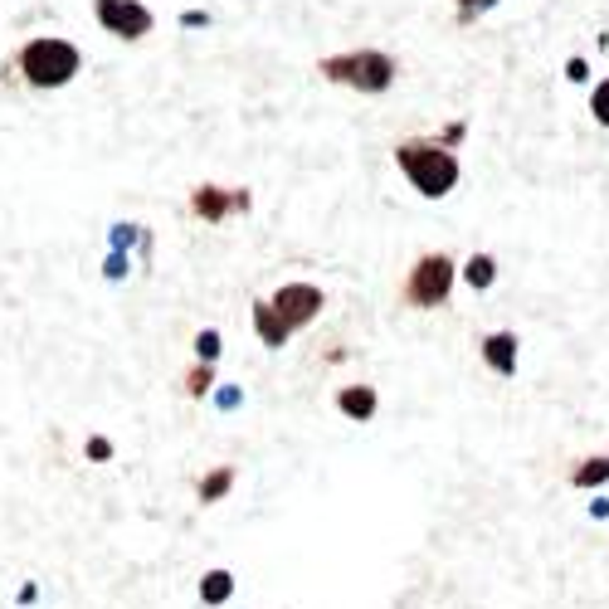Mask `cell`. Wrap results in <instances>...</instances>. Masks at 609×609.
I'll list each match as a JSON object with an SVG mask.
<instances>
[{"mask_svg":"<svg viewBox=\"0 0 609 609\" xmlns=\"http://www.w3.org/2000/svg\"><path fill=\"white\" fill-rule=\"evenodd\" d=\"M395 161H400L405 181H410L419 195H429V200H444V195L458 186V176H463L458 156L449 152V147H439V142H400V147H395Z\"/></svg>","mask_w":609,"mask_h":609,"instance_id":"obj_1","label":"cell"},{"mask_svg":"<svg viewBox=\"0 0 609 609\" xmlns=\"http://www.w3.org/2000/svg\"><path fill=\"white\" fill-rule=\"evenodd\" d=\"M78 69H83V54H78V44L69 39H30L25 49H20V74L30 88H64V83H74Z\"/></svg>","mask_w":609,"mask_h":609,"instance_id":"obj_2","label":"cell"},{"mask_svg":"<svg viewBox=\"0 0 609 609\" xmlns=\"http://www.w3.org/2000/svg\"><path fill=\"white\" fill-rule=\"evenodd\" d=\"M327 83H351L356 93H385L395 83V59L376 54V49H351V54H332L317 64Z\"/></svg>","mask_w":609,"mask_h":609,"instance_id":"obj_3","label":"cell"},{"mask_svg":"<svg viewBox=\"0 0 609 609\" xmlns=\"http://www.w3.org/2000/svg\"><path fill=\"white\" fill-rule=\"evenodd\" d=\"M454 293V259L449 254H424L405 278V303L410 307H444Z\"/></svg>","mask_w":609,"mask_h":609,"instance_id":"obj_4","label":"cell"},{"mask_svg":"<svg viewBox=\"0 0 609 609\" xmlns=\"http://www.w3.org/2000/svg\"><path fill=\"white\" fill-rule=\"evenodd\" d=\"M93 15H98V25L117 39L152 35V10L137 5V0H93Z\"/></svg>","mask_w":609,"mask_h":609,"instance_id":"obj_5","label":"cell"},{"mask_svg":"<svg viewBox=\"0 0 609 609\" xmlns=\"http://www.w3.org/2000/svg\"><path fill=\"white\" fill-rule=\"evenodd\" d=\"M268 303H273L278 322H283L288 332H298V327H307V322L322 312V288H312V283H283Z\"/></svg>","mask_w":609,"mask_h":609,"instance_id":"obj_6","label":"cell"},{"mask_svg":"<svg viewBox=\"0 0 609 609\" xmlns=\"http://www.w3.org/2000/svg\"><path fill=\"white\" fill-rule=\"evenodd\" d=\"M239 205H249V195H229L220 186H195V195H191V210L205 225H220L229 210H239Z\"/></svg>","mask_w":609,"mask_h":609,"instance_id":"obj_7","label":"cell"},{"mask_svg":"<svg viewBox=\"0 0 609 609\" xmlns=\"http://www.w3.org/2000/svg\"><path fill=\"white\" fill-rule=\"evenodd\" d=\"M337 410H342L346 419H376V410H381V395H376V385H346L342 395H337Z\"/></svg>","mask_w":609,"mask_h":609,"instance_id":"obj_8","label":"cell"},{"mask_svg":"<svg viewBox=\"0 0 609 609\" xmlns=\"http://www.w3.org/2000/svg\"><path fill=\"white\" fill-rule=\"evenodd\" d=\"M483 361H488V371H497V376H512L517 371V337L512 332L483 337Z\"/></svg>","mask_w":609,"mask_h":609,"instance_id":"obj_9","label":"cell"},{"mask_svg":"<svg viewBox=\"0 0 609 609\" xmlns=\"http://www.w3.org/2000/svg\"><path fill=\"white\" fill-rule=\"evenodd\" d=\"M254 332L264 337V346H283L288 337H293V332L278 322V312H273V303H268V298H264V303H254Z\"/></svg>","mask_w":609,"mask_h":609,"instance_id":"obj_10","label":"cell"},{"mask_svg":"<svg viewBox=\"0 0 609 609\" xmlns=\"http://www.w3.org/2000/svg\"><path fill=\"white\" fill-rule=\"evenodd\" d=\"M229 488H234V468H229V463H220V468H210V473L200 478L195 497H200V502H220Z\"/></svg>","mask_w":609,"mask_h":609,"instance_id":"obj_11","label":"cell"},{"mask_svg":"<svg viewBox=\"0 0 609 609\" xmlns=\"http://www.w3.org/2000/svg\"><path fill=\"white\" fill-rule=\"evenodd\" d=\"M229 595H234V575L229 571H210L205 580H200V605H225Z\"/></svg>","mask_w":609,"mask_h":609,"instance_id":"obj_12","label":"cell"},{"mask_svg":"<svg viewBox=\"0 0 609 609\" xmlns=\"http://www.w3.org/2000/svg\"><path fill=\"white\" fill-rule=\"evenodd\" d=\"M571 483L575 488H600V483H609V458H585V463H575L571 468Z\"/></svg>","mask_w":609,"mask_h":609,"instance_id":"obj_13","label":"cell"},{"mask_svg":"<svg viewBox=\"0 0 609 609\" xmlns=\"http://www.w3.org/2000/svg\"><path fill=\"white\" fill-rule=\"evenodd\" d=\"M463 278H468V288H478V293H483V288H493V283H497V259H493V254H473L468 268H463Z\"/></svg>","mask_w":609,"mask_h":609,"instance_id":"obj_14","label":"cell"},{"mask_svg":"<svg viewBox=\"0 0 609 609\" xmlns=\"http://www.w3.org/2000/svg\"><path fill=\"white\" fill-rule=\"evenodd\" d=\"M590 113H595V122H600V127H609V78L595 88V93H590Z\"/></svg>","mask_w":609,"mask_h":609,"instance_id":"obj_15","label":"cell"},{"mask_svg":"<svg viewBox=\"0 0 609 609\" xmlns=\"http://www.w3.org/2000/svg\"><path fill=\"white\" fill-rule=\"evenodd\" d=\"M210 385H215V371H210V366L200 361V366H195L191 376H186V390H191V395H205Z\"/></svg>","mask_w":609,"mask_h":609,"instance_id":"obj_16","label":"cell"},{"mask_svg":"<svg viewBox=\"0 0 609 609\" xmlns=\"http://www.w3.org/2000/svg\"><path fill=\"white\" fill-rule=\"evenodd\" d=\"M195 351H200V361L210 366V361L220 356V332H200V337H195Z\"/></svg>","mask_w":609,"mask_h":609,"instance_id":"obj_17","label":"cell"},{"mask_svg":"<svg viewBox=\"0 0 609 609\" xmlns=\"http://www.w3.org/2000/svg\"><path fill=\"white\" fill-rule=\"evenodd\" d=\"M88 458H93V463H108V458H113V444H108L103 434H93V439H88Z\"/></svg>","mask_w":609,"mask_h":609,"instance_id":"obj_18","label":"cell"},{"mask_svg":"<svg viewBox=\"0 0 609 609\" xmlns=\"http://www.w3.org/2000/svg\"><path fill=\"white\" fill-rule=\"evenodd\" d=\"M458 10H463V15H483V10H493L497 0H454Z\"/></svg>","mask_w":609,"mask_h":609,"instance_id":"obj_19","label":"cell"}]
</instances>
